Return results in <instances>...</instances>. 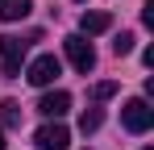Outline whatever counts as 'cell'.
<instances>
[{"instance_id":"1","label":"cell","mask_w":154,"mask_h":150,"mask_svg":"<svg viewBox=\"0 0 154 150\" xmlns=\"http://www.w3.org/2000/svg\"><path fill=\"white\" fill-rule=\"evenodd\" d=\"M42 33L33 29L29 38H17V33H0V71H4V79H17L21 75V63H25V50L29 42H38Z\"/></svg>"},{"instance_id":"2","label":"cell","mask_w":154,"mask_h":150,"mask_svg":"<svg viewBox=\"0 0 154 150\" xmlns=\"http://www.w3.org/2000/svg\"><path fill=\"white\" fill-rule=\"evenodd\" d=\"M63 50H67V58H71V67H75L79 75H88L96 67V50H92V42H88L83 33H71V38L63 42Z\"/></svg>"},{"instance_id":"3","label":"cell","mask_w":154,"mask_h":150,"mask_svg":"<svg viewBox=\"0 0 154 150\" xmlns=\"http://www.w3.org/2000/svg\"><path fill=\"white\" fill-rule=\"evenodd\" d=\"M121 125H125L129 133H146V129L154 125V108H150L142 96H137V100H129L125 108H121Z\"/></svg>"},{"instance_id":"4","label":"cell","mask_w":154,"mask_h":150,"mask_svg":"<svg viewBox=\"0 0 154 150\" xmlns=\"http://www.w3.org/2000/svg\"><path fill=\"white\" fill-rule=\"evenodd\" d=\"M58 71H63V63H58L54 54H38V58L29 63L25 79L33 83V88H46V83H54V79H58Z\"/></svg>"},{"instance_id":"5","label":"cell","mask_w":154,"mask_h":150,"mask_svg":"<svg viewBox=\"0 0 154 150\" xmlns=\"http://www.w3.org/2000/svg\"><path fill=\"white\" fill-rule=\"evenodd\" d=\"M33 146L38 150H67L71 146V129L58 125V121H50V125H42V129L33 133Z\"/></svg>"},{"instance_id":"6","label":"cell","mask_w":154,"mask_h":150,"mask_svg":"<svg viewBox=\"0 0 154 150\" xmlns=\"http://www.w3.org/2000/svg\"><path fill=\"white\" fill-rule=\"evenodd\" d=\"M67 108H71V96H67V92H46V96L38 100V113H42V117H54V121H58Z\"/></svg>"},{"instance_id":"7","label":"cell","mask_w":154,"mask_h":150,"mask_svg":"<svg viewBox=\"0 0 154 150\" xmlns=\"http://www.w3.org/2000/svg\"><path fill=\"white\" fill-rule=\"evenodd\" d=\"M108 25H112L108 13H83V17H79V33H83V38H92V33H104Z\"/></svg>"},{"instance_id":"8","label":"cell","mask_w":154,"mask_h":150,"mask_svg":"<svg viewBox=\"0 0 154 150\" xmlns=\"http://www.w3.org/2000/svg\"><path fill=\"white\" fill-rule=\"evenodd\" d=\"M29 8H33V0H0V21H21L29 17Z\"/></svg>"},{"instance_id":"9","label":"cell","mask_w":154,"mask_h":150,"mask_svg":"<svg viewBox=\"0 0 154 150\" xmlns=\"http://www.w3.org/2000/svg\"><path fill=\"white\" fill-rule=\"evenodd\" d=\"M0 121L8 125V129H17V125H21V104H17V100H4V104H0Z\"/></svg>"},{"instance_id":"10","label":"cell","mask_w":154,"mask_h":150,"mask_svg":"<svg viewBox=\"0 0 154 150\" xmlns=\"http://www.w3.org/2000/svg\"><path fill=\"white\" fill-rule=\"evenodd\" d=\"M100 121H104V113H100V108H83L79 129H83V133H96V129H100Z\"/></svg>"},{"instance_id":"11","label":"cell","mask_w":154,"mask_h":150,"mask_svg":"<svg viewBox=\"0 0 154 150\" xmlns=\"http://www.w3.org/2000/svg\"><path fill=\"white\" fill-rule=\"evenodd\" d=\"M88 96H92V104H100V100H108V96H117V83H112V79H104V83H96V88H92Z\"/></svg>"},{"instance_id":"12","label":"cell","mask_w":154,"mask_h":150,"mask_svg":"<svg viewBox=\"0 0 154 150\" xmlns=\"http://www.w3.org/2000/svg\"><path fill=\"white\" fill-rule=\"evenodd\" d=\"M129 50H133V33H117V38H112V54L121 58V54H129Z\"/></svg>"},{"instance_id":"13","label":"cell","mask_w":154,"mask_h":150,"mask_svg":"<svg viewBox=\"0 0 154 150\" xmlns=\"http://www.w3.org/2000/svg\"><path fill=\"white\" fill-rule=\"evenodd\" d=\"M0 150H4V129H0Z\"/></svg>"},{"instance_id":"14","label":"cell","mask_w":154,"mask_h":150,"mask_svg":"<svg viewBox=\"0 0 154 150\" xmlns=\"http://www.w3.org/2000/svg\"><path fill=\"white\" fill-rule=\"evenodd\" d=\"M146 150H150V146H146Z\"/></svg>"}]
</instances>
